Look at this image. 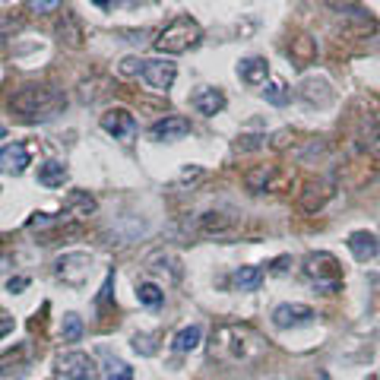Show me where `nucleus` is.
<instances>
[{"instance_id":"20e7f679","label":"nucleus","mask_w":380,"mask_h":380,"mask_svg":"<svg viewBox=\"0 0 380 380\" xmlns=\"http://www.w3.org/2000/svg\"><path fill=\"white\" fill-rule=\"evenodd\" d=\"M152 89L168 92L174 86V76H178V67L172 61H162V57H152V61H143V73H139Z\"/></svg>"},{"instance_id":"9b49d317","label":"nucleus","mask_w":380,"mask_h":380,"mask_svg":"<svg viewBox=\"0 0 380 380\" xmlns=\"http://www.w3.org/2000/svg\"><path fill=\"white\" fill-rule=\"evenodd\" d=\"M346 244H349V250H352L355 260H361V263L374 260V257L380 254V241L371 235V231H352Z\"/></svg>"},{"instance_id":"f03ea898","label":"nucleus","mask_w":380,"mask_h":380,"mask_svg":"<svg viewBox=\"0 0 380 380\" xmlns=\"http://www.w3.org/2000/svg\"><path fill=\"white\" fill-rule=\"evenodd\" d=\"M200 35H203L200 22L190 20V16H178L168 29H162V35L152 45H155L159 54H184L187 48H194L200 42Z\"/></svg>"},{"instance_id":"dca6fc26","label":"nucleus","mask_w":380,"mask_h":380,"mask_svg":"<svg viewBox=\"0 0 380 380\" xmlns=\"http://www.w3.org/2000/svg\"><path fill=\"white\" fill-rule=\"evenodd\" d=\"M102 358H105V377L108 380H133V367L127 361L114 358L111 352H102Z\"/></svg>"},{"instance_id":"393cba45","label":"nucleus","mask_w":380,"mask_h":380,"mask_svg":"<svg viewBox=\"0 0 380 380\" xmlns=\"http://www.w3.org/2000/svg\"><path fill=\"white\" fill-rule=\"evenodd\" d=\"M29 285V279L26 276H20V279H10V291H22Z\"/></svg>"},{"instance_id":"cd10ccee","label":"nucleus","mask_w":380,"mask_h":380,"mask_svg":"<svg viewBox=\"0 0 380 380\" xmlns=\"http://www.w3.org/2000/svg\"><path fill=\"white\" fill-rule=\"evenodd\" d=\"M0 3H3V0H0Z\"/></svg>"},{"instance_id":"b1692460","label":"nucleus","mask_w":380,"mask_h":380,"mask_svg":"<svg viewBox=\"0 0 380 380\" xmlns=\"http://www.w3.org/2000/svg\"><path fill=\"white\" fill-rule=\"evenodd\" d=\"M10 330H13V317H0V339L7 336Z\"/></svg>"},{"instance_id":"6e6552de","label":"nucleus","mask_w":380,"mask_h":380,"mask_svg":"<svg viewBox=\"0 0 380 380\" xmlns=\"http://www.w3.org/2000/svg\"><path fill=\"white\" fill-rule=\"evenodd\" d=\"M152 139H165V143H172V139H181L190 133V121L181 118V114H168V118H159L155 124L149 127Z\"/></svg>"},{"instance_id":"5701e85b","label":"nucleus","mask_w":380,"mask_h":380,"mask_svg":"<svg viewBox=\"0 0 380 380\" xmlns=\"http://www.w3.org/2000/svg\"><path fill=\"white\" fill-rule=\"evenodd\" d=\"M133 349H137V352H143V355H152V352H155V349L149 346V336H133Z\"/></svg>"},{"instance_id":"a211bd4d","label":"nucleus","mask_w":380,"mask_h":380,"mask_svg":"<svg viewBox=\"0 0 380 380\" xmlns=\"http://www.w3.org/2000/svg\"><path fill=\"white\" fill-rule=\"evenodd\" d=\"M63 339L67 342H79L83 339V317L79 314H63Z\"/></svg>"},{"instance_id":"412c9836","label":"nucleus","mask_w":380,"mask_h":380,"mask_svg":"<svg viewBox=\"0 0 380 380\" xmlns=\"http://www.w3.org/2000/svg\"><path fill=\"white\" fill-rule=\"evenodd\" d=\"M121 73H124V76L143 73V61H139V57H124V61H121Z\"/></svg>"},{"instance_id":"423d86ee","label":"nucleus","mask_w":380,"mask_h":380,"mask_svg":"<svg viewBox=\"0 0 380 380\" xmlns=\"http://www.w3.org/2000/svg\"><path fill=\"white\" fill-rule=\"evenodd\" d=\"M317 314L307 304H279L273 311V326L276 330H295V326H307Z\"/></svg>"},{"instance_id":"1a4fd4ad","label":"nucleus","mask_w":380,"mask_h":380,"mask_svg":"<svg viewBox=\"0 0 380 380\" xmlns=\"http://www.w3.org/2000/svg\"><path fill=\"white\" fill-rule=\"evenodd\" d=\"M26 165H29V146L26 143H10L0 149V172L22 174Z\"/></svg>"},{"instance_id":"39448f33","label":"nucleus","mask_w":380,"mask_h":380,"mask_svg":"<svg viewBox=\"0 0 380 380\" xmlns=\"http://www.w3.org/2000/svg\"><path fill=\"white\" fill-rule=\"evenodd\" d=\"M98 124H102V130L114 139H127V137L137 133V118H133L127 108H108Z\"/></svg>"},{"instance_id":"2eb2a0df","label":"nucleus","mask_w":380,"mask_h":380,"mask_svg":"<svg viewBox=\"0 0 380 380\" xmlns=\"http://www.w3.org/2000/svg\"><path fill=\"white\" fill-rule=\"evenodd\" d=\"M63 181H67V165L63 162H45V165H38V184L63 187Z\"/></svg>"},{"instance_id":"4468645a","label":"nucleus","mask_w":380,"mask_h":380,"mask_svg":"<svg viewBox=\"0 0 380 380\" xmlns=\"http://www.w3.org/2000/svg\"><path fill=\"white\" fill-rule=\"evenodd\" d=\"M231 282H235L238 291H257L263 282V270L260 266H241V270H235Z\"/></svg>"},{"instance_id":"9d476101","label":"nucleus","mask_w":380,"mask_h":380,"mask_svg":"<svg viewBox=\"0 0 380 380\" xmlns=\"http://www.w3.org/2000/svg\"><path fill=\"white\" fill-rule=\"evenodd\" d=\"M190 105H194L200 114L213 118V114H219V111L225 108V96H222V89H215V86H200V89L194 92V98H190Z\"/></svg>"},{"instance_id":"4be33fe9","label":"nucleus","mask_w":380,"mask_h":380,"mask_svg":"<svg viewBox=\"0 0 380 380\" xmlns=\"http://www.w3.org/2000/svg\"><path fill=\"white\" fill-rule=\"evenodd\" d=\"M63 0H29V7L35 10V13H51V10H57Z\"/></svg>"},{"instance_id":"ddd939ff","label":"nucleus","mask_w":380,"mask_h":380,"mask_svg":"<svg viewBox=\"0 0 380 380\" xmlns=\"http://www.w3.org/2000/svg\"><path fill=\"white\" fill-rule=\"evenodd\" d=\"M200 339H203V326L190 324V326H184V330H178V336L172 339V349L174 352H194V349L200 346Z\"/></svg>"},{"instance_id":"bb28decb","label":"nucleus","mask_w":380,"mask_h":380,"mask_svg":"<svg viewBox=\"0 0 380 380\" xmlns=\"http://www.w3.org/2000/svg\"><path fill=\"white\" fill-rule=\"evenodd\" d=\"M3 137H7V127H3V124H0V139H3Z\"/></svg>"},{"instance_id":"0eeeda50","label":"nucleus","mask_w":380,"mask_h":380,"mask_svg":"<svg viewBox=\"0 0 380 380\" xmlns=\"http://www.w3.org/2000/svg\"><path fill=\"white\" fill-rule=\"evenodd\" d=\"M89 266H92L89 254H67L57 260V276L70 285H83L86 276H89Z\"/></svg>"},{"instance_id":"f257e3e1","label":"nucleus","mask_w":380,"mask_h":380,"mask_svg":"<svg viewBox=\"0 0 380 380\" xmlns=\"http://www.w3.org/2000/svg\"><path fill=\"white\" fill-rule=\"evenodd\" d=\"M10 108L20 111L22 118H29V121H45V118H54L57 111L63 108V96L48 89V86H22L10 98Z\"/></svg>"},{"instance_id":"aec40b11","label":"nucleus","mask_w":380,"mask_h":380,"mask_svg":"<svg viewBox=\"0 0 380 380\" xmlns=\"http://www.w3.org/2000/svg\"><path fill=\"white\" fill-rule=\"evenodd\" d=\"M291 54H298V57H301V63H307V61H311V54H314V45H311V38H298V42H295V48H291Z\"/></svg>"},{"instance_id":"f8f14e48","label":"nucleus","mask_w":380,"mask_h":380,"mask_svg":"<svg viewBox=\"0 0 380 380\" xmlns=\"http://www.w3.org/2000/svg\"><path fill=\"white\" fill-rule=\"evenodd\" d=\"M238 76H241L248 86H260L266 83V76H270V63L263 61V57H244L238 63Z\"/></svg>"},{"instance_id":"7ed1b4c3","label":"nucleus","mask_w":380,"mask_h":380,"mask_svg":"<svg viewBox=\"0 0 380 380\" xmlns=\"http://www.w3.org/2000/svg\"><path fill=\"white\" fill-rule=\"evenodd\" d=\"M54 374H57V380H98L96 361H92L86 352H76V349L73 352L57 355Z\"/></svg>"},{"instance_id":"a878e982","label":"nucleus","mask_w":380,"mask_h":380,"mask_svg":"<svg viewBox=\"0 0 380 380\" xmlns=\"http://www.w3.org/2000/svg\"><path fill=\"white\" fill-rule=\"evenodd\" d=\"M89 3H96L98 10H111V7H114V0H89Z\"/></svg>"},{"instance_id":"f3484780","label":"nucleus","mask_w":380,"mask_h":380,"mask_svg":"<svg viewBox=\"0 0 380 380\" xmlns=\"http://www.w3.org/2000/svg\"><path fill=\"white\" fill-rule=\"evenodd\" d=\"M137 298H139V304H146V307H162V301H165V291H162L159 285L143 282L137 289Z\"/></svg>"},{"instance_id":"6ab92c4d","label":"nucleus","mask_w":380,"mask_h":380,"mask_svg":"<svg viewBox=\"0 0 380 380\" xmlns=\"http://www.w3.org/2000/svg\"><path fill=\"white\" fill-rule=\"evenodd\" d=\"M263 96L270 98L273 105H285V102H289V92H285V86H282V83H270L266 89H263Z\"/></svg>"}]
</instances>
